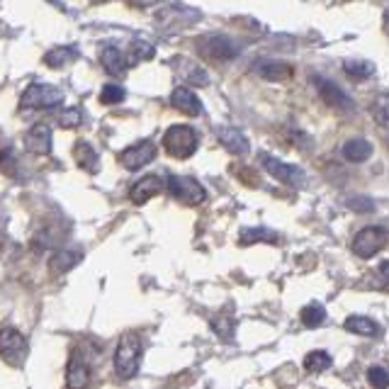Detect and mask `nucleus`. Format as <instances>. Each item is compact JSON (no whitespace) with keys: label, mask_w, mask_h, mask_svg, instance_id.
<instances>
[{"label":"nucleus","mask_w":389,"mask_h":389,"mask_svg":"<svg viewBox=\"0 0 389 389\" xmlns=\"http://www.w3.org/2000/svg\"><path fill=\"white\" fill-rule=\"evenodd\" d=\"M141 338L139 333L129 331L119 338L117 343V350H114V370L122 380H131L136 377L139 372V365H141Z\"/></svg>","instance_id":"1"},{"label":"nucleus","mask_w":389,"mask_h":389,"mask_svg":"<svg viewBox=\"0 0 389 389\" xmlns=\"http://www.w3.org/2000/svg\"><path fill=\"white\" fill-rule=\"evenodd\" d=\"M197 131L188 124H175L163 134V149L175 158H190L197 151Z\"/></svg>","instance_id":"2"},{"label":"nucleus","mask_w":389,"mask_h":389,"mask_svg":"<svg viewBox=\"0 0 389 389\" xmlns=\"http://www.w3.org/2000/svg\"><path fill=\"white\" fill-rule=\"evenodd\" d=\"M168 193H171L173 200L183 202L188 207H197L207 200V193L195 178H188V175H168L166 180Z\"/></svg>","instance_id":"3"},{"label":"nucleus","mask_w":389,"mask_h":389,"mask_svg":"<svg viewBox=\"0 0 389 389\" xmlns=\"http://www.w3.org/2000/svg\"><path fill=\"white\" fill-rule=\"evenodd\" d=\"M27 353H30V346H27V338L22 336L18 328L5 326L0 328V358L5 360L13 368H20L27 360Z\"/></svg>","instance_id":"4"},{"label":"nucleus","mask_w":389,"mask_h":389,"mask_svg":"<svg viewBox=\"0 0 389 389\" xmlns=\"http://www.w3.org/2000/svg\"><path fill=\"white\" fill-rule=\"evenodd\" d=\"M195 47L200 56L210 59V61H229V59L239 56V44L229 40L227 35H205L197 40Z\"/></svg>","instance_id":"5"},{"label":"nucleus","mask_w":389,"mask_h":389,"mask_svg":"<svg viewBox=\"0 0 389 389\" xmlns=\"http://www.w3.org/2000/svg\"><path fill=\"white\" fill-rule=\"evenodd\" d=\"M64 102V92L56 85L49 83H32L22 92L20 97V107L25 109H35V107H56Z\"/></svg>","instance_id":"6"},{"label":"nucleus","mask_w":389,"mask_h":389,"mask_svg":"<svg viewBox=\"0 0 389 389\" xmlns=\"http://www.w3.org/2000/svg\"><path fill=\"white\" fill-rule=\"evenodd\" d=\"M258 161H261L263 171H268V175H273V178L280 180V183H285V185H289V188H302L304 185L302 168L289 166V163H285V161H280V158L270 156V153H265V151L258 156Z\"/></svg>","instance_id":"7"},{"label":"nucleus","mask_w":389,"mask_h":389,"mask_svg":"<svg viewBox=\"0 0 389 389\" xmlns=\"http://www.w3.org/2000/svg\"><path fill=\"white\" fill-rule=\"evenodd\" d=\"M387 246V229L385 227H365L355 234L353 253L358 258H372Z\"/></svg>","instance_id":"8"},{"label":"nucleus","mask_w":389,"mask_h":389,"mask_svg":"<svg viewBox=\"0 0 389 389\" xmlns=\"http://www.w3.org/2000/svg\"><path fill=\"white\" fill-rule=\"evenodd\" d=\"M90 382V363L83 355V350H73L66 365V387L68 389H85Z\"/></svg>","instance_id":"9"},{"label":"nucleus","mask_w":389,"mask_h":389,"mask_svg":"<svg viewBox=\"0 0 389 389\" xmlns=\"http://www.w3.org/2000/svg\"><path fill=\"white\" fill-rule=\"evenodd\" d=\"M153 158H156V144H153V141H139V144L122 151L119 163H122L127 171H139V168L149 166Z\"/></svg>","instance_id":"10"},{"label":"nucleus","mask_w":389,"mask_h":389,"mask_svg":"<svg viewBox=\"0 0 389 389\" xmlns=\"http://www.w3.org/2000/svg\"><path fill=\"white\" fill-rule=\"evenodd\" d=\"M314 83H316V88H319L321 100H324L328 107L343 109V112H348V109L355 107L353 100H350V97L336 83H331V80H326V78H314Z\"/></svg>","instance_id":"11"},{"label":"nucleus","mask_w":389,"mask_h":389,"mask_svg":"<svg viewBox=\"0 0 389 389\" xmlns=\"http://www.w3.org/2000/svg\"><path fill=\"white\" fill-rule=\"evenodd\" d=\"M253 71L263 80H273V83H282L294 76V66L287 61H273V59H263L253 66Z\"/></svg>","instance_id":"12"},{"label":"nucleus","mask_w":389,"mask_h":389,"mask_svg":"<svg viewBox=\"0 0 389 389\" xmlns=\"http://www.w3.org/2000/svg\"><path fill=\"white\" fill-rule=\"evenodd\" d=\"M217 139H219V144L224 146L229 153H237V156H244V153H249L251 149V144H249V139L244 136V131L237 129V127H217Z\"/></svg>","instance_id":"13"},{"label":"nucleus","mask_w":389,"mask_h":389,"mask_svg":"<svg viewBox=\"0 0 389 389\" xmlns=\"http://www.w3.org/2000/svg\"><path fill=\"white\" fill-rule=\"evenodd\" d=\"M161 190H163V178H158V175H146V178H141L139 183L131 185L129 200L134 202V205H144V202L156 197Z\"/></svg>","instance_id":"14"},{"label":"nucleus","mask_w":389,"mask_h":389,"mask_svg":"<svg viewBox=\"0 0 389 389\" xmlns=\"http://www.w3.org/2000/svg\"><path fill=\"white\" fill-rule=\"evenodd\" d=\"M100 64H102V68H105L109 76H119V73H124V71H127L129 66H131V61L127 59V54H124L119 47H114V44H107V47L102 49V54H100Z\"/></svg>","instance_id":"15"},{"label":"nucleus","mask_w":389,"mask_h":389,"mask_svg":"<svg viewBox=\"0 0 389 389\" xmlns=\"http://www.w3.org/2000/svg\"><path fill=\"white\" fill-rule=\"evenodd\" d=\"M25 146H27V151L37 153V156H44V153L52 151V131H49L47 124H35V127H30V131L25 134Z\"/></svg>","instance_id":"16"},{"label":"nucleus","mask_w":389,"mask_h":389,"mask_svg":"<svg viewBox=\"0 0 389 389\" xmlns=\"http://www.w3.org/2000/svg\"><path fill=\"white\" fill-rule=\"evenodd\" d=\"M171 102H173V107H178L180 112L190 114V117H200L202 114L200 97H197L190 88H175L173 95H171Z\"/></svg>","instance_id":"17"},{"label":"nucleus","mask_w":389,"mask_h":389,"mask_svg":"<svg viewBox=\"0 0 389 389\" xmlns=\"http://www.w3.org/2000/svg\"><path fill=\"white\" fill-rule=\"evenodd\" d=\"M83 258V253L80 251H68V249H61L56 251V253L52 256V261H49V268H52L54 273H68L71 268H76Z\"/></svg>","instance_id":"18"},{"label":"nucleus","mask_w":389,"mask_h":389,"mask_svg":"<svg viewBox=\"0 0 389 389\" xmlns=\"http://www.w3.org/2000/svg\"><path fill=\"white\" fill-rule=\"evenodd\" d=\"M372 144L368 139H350L346 146H343V156L348 158L350 163H363L372 156Z\"/></svg>","instance_id":"19"},{"label":"nucleus","mask_w":389,"mask_h":389,"mask_svg":"<svg viewBox=\"0 0 389 389\" xmlns=\"http://www.w3.org/2000/svg\"><path fill=\"white\" fill-rule=\"evenodd\" d=\"M76 161L78 166L88 173H97V151L92 149L88 141H78L76 144Z\"/></svg>","instance_id":"20"},{"label":"nucleus","mask_w":389,"mask_h":389,"mask_svg":"<svg viewBox=\"0 0 389 389\" xmlns=\"http://www.w3.org/2000/svg\"><path fill=\"white\" fill-rule=\"evenodd\" d=\"M346 331L358 333V336H377V333H380V326H377V321L368 319V316H348Z\"/></svg>","instance_id":"21"},{"label":"nucleus","mask_w":389,"mask_h":389,"mask_svg":"<svg viewBox=\"0 0 389 389\" xmlns=\"http://www.w3.org/2000/svg\"><path fill=\"white\" fill-rule=\"evenodd\" d=\"M258 241H265V244H277L280 239H277V234L270 232V229L258 227V229H244V232H241L239 244L241 246H251V244H258Z\"/></svg>","instance_id":"22"},{"label":"nucleus","mask_w":389,"mask_h":389,"mask_svg":"<svg viewBox=\"0 0 389 389\" xmlns=\"http://www.w3.org/2000/svg\"><path fill=\"white\" fill-rule=\"evenodd\" d=\"M78 59L73 47H61V49H52L49 54H44V64L52 66V68H61V66L71 64Z\"/></svg>","instance_id":"23"},{"label":"nucleus","mask_w":389,"mask_h":389,"mask_svg":"<svg viewBox=\"0 0 389 389\" xmlns=\"http://www.w3.org/2000/svg\"><path fill=\"white\" fill-rule=\"evenodd\" d=\"M299 319H302V324L306 328H316V326H321L326 321V309L319 302H311V304H306L302 311H299Z\"/></svg>","instance_id":"24"},{"label":"nucleus","mask_w":389,"mask_h":389,"mask_svg":"<svg viewBox=\"0 0 389 389\" xmlns=\"http://www.w3.org/2000/svg\"><path fill=\"white\" fill-rule=\"evenodd\" d=\"M343 68H346V73L355 80H365L375 73V66L370 61H360V59H346V61H343Z\"/></svg>","instance_id":"25"},{"label":"nucleus","mask_w":389,"mask_h":389,"mask_svg":"<svg viewBox=\"0 0 389 389\" xmlns=\"http://www.w3.org/2000/svg\"><path fill=\"white\" fill-rule=\"evenodd\" d=\"M333 365L331 355L326 350H311L309 355L304 358V370L306 372H324Z\"/></svg>","instance_id":"26"},{"label":"nucleus","mask_w":389,"mask_h":389,"mask_svg":"<svg viewBox=\"0 0 389 389\" xmlns=\"http://www.w3.org/2000/svg\"><path fill=\"white\" fill-rule=\"evenodd\" d=\"M0 168H3V173L10 175V178H18L20 163H18V156H15V151L10 149V146L0 149Z\"/></svg>","instance_id":"27"},{"label":"nucleus","mask_w":389,"mask_h":389,"mask_svg":"<svg viewBox=\"0 0 389 389\" xmlns=\"http://www.w3.org/2000/svg\"><path fill=\"white\" fill-rule=\"evenodd\" d=\"M183 66H185V73H183V78L188 80V83L200 85V88H205L207 83H210V76H207L202 68H197V66H193V64H185V61H183Z\"/></svg>","instance_id":"28"},{"label":"nucleus","mask_w":389,"mask_h":389,"mask_svg":"<svg viewBox=\"0 0 389 389\" xmlns=\"http://www.w3.org/2000/svg\"><path fill=\"white\" fill-rule=\"evenodd\" d=\"M122 100H124V88H122V85L107 83L105 88H102L100 102H105V105H119Z\"/></svg>","instance_id":"29"},{"label":"nucleus","mask_w":389,"mask_h":389,"mask_svg":"<svg viewBox=\"0 0 389 389\" xmlns=\"http://www.w3.org/2000/svg\"><path fill=\"white\" fill-rule=\"evenodd\" d=\"M387 112H389V97L387 92H382L375 100V105H372V114H375L377 124H380L382 129H387Z\"/></svg>","instance_id":"30"},{"label":"nucleus","mask_w":389,"mask_h":389,"mask_svg":"<svg viewBox=\"0 0 389 389\" xmlns=\"http://www.w3.org/2000/svg\"><path fill=\"white\" fill-rule=\"evenodd\" d=\"M80 119H83V114H80V109H76V107H68L59 114V124H61L64 129H76L80 124Z\"/></svg>","instance_id":"31"},{"label":"nucleus","mask_w":389,"mask_h":389,"mask_svg":"<svg viewBox=\"0 0 389 389\" xmlns=\"http://www.w3.org/2000/svg\"><path fill=\"white\" fill-rule=\"evenodd\" d=\"M212 328H215V331L224 338V341H229V338H232V333H234V319H232V316H222V319H215V321H212Z\"/></svg>","instance_id":"32"},{"label":"nucleus","mask_w":389,"mask_h":389,"mask_svg":"<svg viewBox=\"0 0 389 389\" xmlns=\"http://www.w3.org/2000/svg\"><path fill=\"white\" fill-rule=\"evenodd\" d=\"M368 380L375 389H387V382H389L387 370L385 368H370L368 370Z\"/></svg>","instance_id":"33"},{"label":"nucleus","mask_w":389,"mask_h":389,"mask_svg":"<svg viewBox=\"0 0 389 389\" xmlns=\"http://www.w3.org/2000/svg\"><path fill=\"white\" fill-rule=\"evenodd\" d=\"M136 59H153V47L149 42H134Z\"/></svg>","instance_id":"34"},{"label":"nucleus","mask_w":389,"mask_h":389,"mask_svg":"<svg viewBox=\"0 0 389 389\" xmlns=\"http://www.w3.org/2000/svg\"><path fill=\"white\" fill-rule=\"evenodd\" d=\"M348 205L355 207L358 212H370V210H375V202L363 200V197H353V200H348Z\"/></svg>","instance_id":"35"}]
</instances>
